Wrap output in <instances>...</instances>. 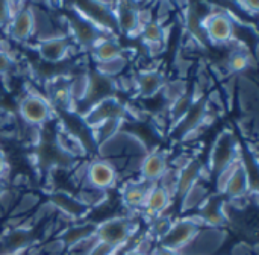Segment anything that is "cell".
<instances>
[{
    "label": "cell",
    "instance_id": "7dc6e473",
    "mask_svg": "<svg viewBox=\"0 0 259 255\" xmlns=\"http://www.w3.org/2000/svg\"><path fill=\"white\" fill-rule=\"evenodd\" d=\"M232 255H249V246L246 243H240V245L234 246Z\"/></svg>",
    "mask_w": 259,
    "mask_h": 255
},
{
    "label": "cell",
    "instance_id": "9c48e42d",
    "mask_svg": "<svg viewBox=\"0 0 259 255\" xmlns=\"http://www.w3.org/2000/svg\"><path fill=\"white\" fill-rule=\"evenodd\" d=\"M73 11L85 17L106 33L117 37V26L114 18V3L109 2H80L71 5Z\"/></svg>",
    "mask_w": 259,
    "mask_h": 255
},
{
    "label": "cell",
    "instance_id": "30bf717a",
    "mask_svg": "<svg viewBox=\"0 0 259 255\" xmlns=\"http://www.w3.org/2000/svg\"><path fill=\"white\" fill-rule=\"evenodd\" d=\"M226 231L223 228H200L193 242L181 255H215L226 242Z\"/></svg>",
    "mask_w": 259,
    "mask_h": 255
},
{
    "label": "cell",
    "instance_id": "8992f818",
    "mask_svg": "<svg viewBox=\"0 0 259 255\" xmlns=\"http://www.w3.org/2000/svg\"><path fill=\"white\" fill-rule=\"evenodd\" d=\"M71 12H73L71 17H65V21H67V27H68V38L77 49L91 50L103 38L115 37V35L106 33L105 30L99 29L96 24L88 21L85 17H82L76 11H71Z\"/></svg>",
    "mask_w": 259,
    "mask_h": 255
},
{
    "label": "cell",
    "instance_id": "8fae6325",
    "mask_svg": "<svg viewBox=\"0 0 259 255\" xmlns=\"http://www.w3.org/2000/svg\"><path fill=\"white\" fill-rule=\"evenodd\" d=\"M118 183H120V175L108 160L94 158L88 161L85 184L103 192H109L111 189L117 187Z\"/></svg>",
    "mask_w": 259,
    "mask_h": 255
},
{
    "label": "cell",
    "instance_id": "e575fe53",
    "mask_svg": "<svg viewBox=\"0 0 259 255\" xmlns=\"http://www.w3.org/2000/svg\"><path fill=\"white\" fill-rule=\"evenodd\" d=\"M88 87H90V73L88 71H82V73L70 78V96L76 105V111L85 100Z\"/></svg>",
    "mask_w": 259,
    "mask_h": 255
},
{
    "label": "cell",
    "instance_id": "8d00e7d4",
    "mask_svg": "<svg viewBox=\"0 0 259 255\" xmlns=\"http://www.w3.org/2000/svg\"><path fill=\"white\" fill-rule=\"evenodd\" d=\"M127 64H129V58H127V55H124V56H120V58H115V59H111V61H106L102 64H96L94 70L99 71L100 75L117 79L124 75Z\"/></svg>",
    "mask_w": 259,
    "mask_h": 255
},
{
    "label": "cell",
    "instance_id": "484cf974",
    "mask_svg": "<svg viewBox=\"0 0 259 255\" xmlns=\"http://www.w3.org/2000/svg\"><path fill=\"white\" fill-rule=\"evenodd\" d=\"M96 222L90 221H80V222H73L70 227L62 230L59 234V240L64 243L65 248H70L85 239H90L96 234Z\"/></svg>",
    "mask_w": 259,
    "mask_h": 255
},
{
    "label": "cell",
    "instance_id": "ab89813d",
    "mask_svg": "<svg viewBox=\"0 0 259 255\" xmlns=\"http://www.w3.org/2000/svg\"><path fill=\"white\" fill-rule=\"evenodd\" d=\"M18 196H20V193H18V190L15 187L6 186V189L0 195V207L3 208L5 213H11V210L14 208Z\"/></svg>",
    "mask_w": 259,
    "mask_h": 255
},
{
    "label": "cell",
    "instance_id": "60d3db41",
    "mask_svg": "<svg viewBox=\"0 0 259 255\" xmlns=\"http://www.w3.org/2000/svg\"><path fill=\"white\" fill-rule=\"evenodd\" d=\"M15 65H17V61L14 55L11 52L0 50V76L9 75L15 68Z\"/></svg>",
    "mask_w": 259,
    "mask_h": 255
},
{
    "label": "cell",
    "instance_id": "6da1fadb",
    "mask_svg": "<svg viewBox=\"0 0 259 255\" xmlns=\"http://www.w3.org/2000/svg\"><path fill=\"white\" fill-rule=\"evenodd\" d=\"M138 224L135 219H131L127 216H115L105 219L96 225V239L100 243L108 245L117 254L126 249V246L131 243L134 236L137 234Z\"/></svg>",
    "mask_w": 259,
    "mask_h": 255
},
{
    "label": "cell",
    "instance_id": "d6a6232c",
    "mask_svg": "<svg viewBox=\"0 0 259 255\" xmlns=\"http://www.w3.org/2000/svg\"><path fill=\"white\" fill-rule=\"evenodd\" d=\"M76 198L88 208H97V207H102L106 199H108V192H103V190H99V189H94L88 184H82L76 193Z\"/></svg>",
    "mask_w": 259,
    "mask_h": 255
},
{
    "label": "cell",
    "instance_id": "f35d334b",
    "mask_svg": "<svg viewBox=\"0 0 259 255\" xmlns=\"http://www.w3.org/2000/svg\"><path fill=\"white\" fill-rule=\"evenodd\" d=\"M158 186H161L171 198L173 201L176 199V190H178V170L173 167H168L164 176L159 179Z\"/></svg>",
    "mask_w": 259,
    "mask_h": 255
},
{
    "label": "cell",
    "instance_id": "2e32d148",
    "mask_svg": "<svg viewBox=\"0 0 259 255\" xmlns=\"http://www.w3.org/2000/svg\"><path fill=\"white\" fill-rule=\"evenodd\" d=\"M49 202L55 207V210L62 214L70 222L85 221L90 210L76 198V195L68 193L65 190H53L50 193Z\"/></svg>",
    "mask_w": 259,
    "mask_h": 255
},
{
    "label": "cell",
    "instance_id": "74e56055",
    "mask_svg": "<svg viewBox=\"0 0 259 255\" xmlns=\"http://www.w3.org/2000/svg\"><path fill=\"white\" fill-rule=\"evenodd\" d=\"M173 221H175V219H173L171 216H168L167 213H164V214H161V216H156V217L150 219L149 236H150L153 240L159 242V240L167 234V231L170 230Z\"/></svg>",
    "mask_w": 259,
    "mask_h": 255
},
{
    "label": "cell",
    "instance_id": "4316f807",
    "mask_svg": "<svg viewBox=\"0 0 259 255\" xmlns=\"http://www.w3.org/2000/svg\"><path fill=\"white\" fill-rule=\"evenodd\" d=\"M209 196H211V192H209L206 183L199 181L191 189H188L185 192V195L179 199L181 201V213H190L194 210L197 211Z\"/></svg>",
    "mask_w": 259,
    "mask_h": 255
},
{
    "label": "cell",
    "instance_id": "d6986e66",
    "mask_svg": "<svg viewBox=\"0 0 259 255\" xmlns=\"http://www.w3.org/2000/svg\"><path fill=\"white\" fill-rule=\"evenodd\" d=\"M253 192H255V183L252 181V176L244 167L243 161H240V164L237 166V169L228 179L222 196H226L235 202V201H240L253 195Z\"/></svg>",
    "mask_w": 259,
    "mask_h": 255
},
{
    "label": "cell",
    "instance_id": "44dd1931",
    "mask_svg": "<svg viewBox=\"0 0 259 255\" xmlns=\"http://www.w3.org/2000/svg\"><path fill=\"white\" fill-rule=\"evenodd\" d=\"M152 186L153 184H147L141 178L126 179L120 189L123 205L131 211H141L144 204H146V199H147V195H149Z\"/></svg>",
    "mask_w": 259,
    "mask_h": 255
},
{
    "label": "cell",
    "instance_id": "b9f144b4",
    "mask_svg": "<svg viewBox=\"0 0 259 255\" xmlns=\"http://www.w3.org/2000/svg\"><path fill=\"white\" fill-rule=\"evenodd\" d=\"M55 213H56L55 207H53L49 201H46V202L39 204V205L35 208V211H33V222L49 219V217H52Z\"/></svg>",
    "mask_w": 259,
    "mask_h": 255
},
{
    "label": "cell",
    "instance_id": "f1b7e54d",
    "mask_svg": "<svg viewBox=\"0 0 259 255\" xmlns=\"http://www.w3.org/2000/svg\"><path fill=\"white\" fill-rule=\"evenodd\" d=\"M197 100L194 99L193 93H191V88L187 94H184L182 97H179L178 100H175L173 103L168 105L167 108V120H168V126L170 129H175L181 120L190 113V110L193 108V105L196 103Z\"/></svg>",
    "mask_w": 259,
    "mask_h": 255
},
{
    "label": "cell",
    "instance_id": "f546056e",
    "mask_svg": "<svg viewBox=\"0 0 259 255\" xmlns=\"http://www.w3.org/2000/svg\"><path fill=\"white\" fill-rule=\"evenodd\" d=\"M253 64V58L250 56V52L246 47L234 49L226 61V70L232 75H243L250 68Z\"/></svg>",
    "mask_w": 259,
    "mask_h": 255
},
{
    "label": "cell",
    "instance_id": "277c9868",
    "mask_svg": "<svg viewBox=\"0 0 259 255\" xmlns=\"http://www.w3.org/2000/svg\"><path fill=\"white\" fill-rule=\"evenodd\" d=\"M202 29L206 41L215 46H228L235 40V17L231 11H211L202 17Z\"/></svg>",
    "mask_w": 259,
    "mask_h": 255
},
{
    "label": "cell",
    "instance_id": "52a82bcc",
    "mask_svg": "<svg viewBox=\"0 0 259 255\" xmlns=\"http://www.w3.org/2000/svg\"><path fill=\"white\" fill-rule=\"evenodd\" d=\"M112 119H127V108L126 103H123L117 96L103 99L94 105H91L88 110H85L80 114V120L88 129H94L96 126L112 120Z\"/></svg>",
    "mask_w": 259,
    "mask_h": 255
},
{
    "label": "cell",
    "instance_id": "c3c4849f",
    "mask_svg": "<svg viewBox=\"0 0 259 255\" xmlns=\"http://www.w3.org/2000/svg\"><path fill=\"white\" fill-rule=\"evenodd\" d=\"M121 255H147V254H144V252L138 251L137 248H127V249L121 251Z\"/></svg>",
    "mask_w": 259,
    "mask_h": 255
},
{
    "label": "cell",
    "instance_id": "ee69618b",
    "mask_svg": "<svg viewBox=\"0 0 259 255\" xmlns=\"http://www.w3.org/2000/svg\"><path fill=\"white\" fill-rule=\"evenodd\" d=\"M8 170H9V166H8L6 154H5V151L0 148V179H5V181H6Z\"/></svg>",
    "mask_w": 259,
    "mask_h": 255
},
{
    "label": "cell",
    "instance_id": "1f68e13d",
    "mask_svg": "<svg viewBox=\"0 0 259 255\" xmlns=\"http://www.w3.org/2000/svg\"><path fill=\"white\" fill-rule=\"evenodd\" d=\"M246 84L240 82V90H238V102L240 106L243 110V113H246L247 116L252 114L256 110V103H258V88L253 82H250L249 79H243Z\"/></svg>",
    "mask_w": 259,
    "mask_h": 255
},
{
    "label": "cell",
    "instance_id": "7c38bea8",
    "mask_svg": "<svg viewBox=\"0 0 259 255\" xmlns=\"http://www.w3.org/2000/svg\"><path fill=\"white\" fill-rule=\"evenodd\" d=\"M74 47L76 46L68 37H52L35 43V49L39 59L52 65L67 62Z\"/></svg>",
    "mask_w": 259,
    "mask_h": 255
},
{
    "label": "cell",
    "instance_id": "7a4b0ae2",
    "mask_svg": "<svg viewBox=\"0 0 259 255\" xmlns=\"http://www.w3.org/2000/svg\"><path fill=\"white\" fill-rule=\"evenodd\" d=\"M240 158L241 154H240V143L237 135L231 129H223L222 132H219L209 149L206 170L209 176H215L217 173H220L223 169H226L228 166H231Z\"/></svg>",
    "mask_w": 259,
    "mask_h": 255
},
{
    "label": "cell",
    "instance_id": "4fadbf2b",
    "mask_svg": "<svg viewBox=\"0 0 259 255\" xmlns=\"http://www.w3.org/2000/svg\"><path fill=\"white\" fill-rule=\"evenodd\" d=\"M44 96L50 102L55 111L74 113L76 105L70 96V78L65 75H56L46 81Z\"/></svg>",
    "mask_w": 259,
    "mask_h": 255
},
{
    "label": "cell",
    "instance_id": "bcb514c9",
    "mask_svg": "<svg viewBox=\"0 0 259 255\" xmlns=\"http://www.w3.org/2000/svg\"><path fill=\"white\" fill-rule=\"evenodd\" d=\"M150 255H181V252H178V251H173V249H168V248H164V246H156V248H153V251H152V254Z\"/></svg>",
    "mask_w": 259,
    "mask_h": 255
},
{
    "label": "cell",
    "instance_id": "681fc988",
    "mask_svg": "<svg viewBox=\"0 0 259 255\" xmlns=\"http://www.w3.org/2000/svg\"><path fill=\"white\" fill-rule=\"evenodd\" d=\"M6 186H8V184H6V181H5V179H0V195H2V192L6 189Z\"/></svg>",
    "mask_w": 259,
    "mask_h": 255
},
{
    "label": "cell",
    "instance_id": "d4e9b609",
    "mask_svg": "<svg viewBox=\"0 0 259 255\" xmlns=\"http://www.w3.org/2000/svg\"><path fill=\"white\" fill-rule=\"evenodd\" d=\"M124 55H126V50L123 49L117 37L103 38L90 50V56L93 58L96 64H102V62H106V61H111Z\"/></svg>",
    "mask_w": 259,
    "mask_h": 255
},
{
    "label": "cell",
    "instance_id": "83f0119b",
    "mask_svg": "<svg viewBox=\"0 0 259 255\" xmlns=\"http://www.w3.org/2000/svg\"><path fill=\"white\" fill-rule=\"evenodd\" d=\"M140 37L143 40V43L147 46L149 50H152L153 47H159V50H164L162 47L167 43V29L162 23L156 21L155 18L149 23H146L141 27Z\"/></svg>",
    "mask_w": 259,
    "mask_h": 255
},
{
    "label": "cell",
    "instance_id": "7402d4cb",
    "mask_svg": "<svg viewBox=\"0 0 259 255\" xmlns=\"http://www.w3.org/2000/svg\"><path fill=\"white\" fill-rule=\"evenodd\" d=\"M5 33L14 43H27L33 38V17L30 3L12 15L9 24L5 29Z\"/></svg>",
    "mask_w": 259,
    "mask_h": 255
},
{
    "label": "cell",
    "instance_id": "d590c367",
    "mask_svg": "<svg viewBox=\"0 0 259 255\" xmlns=\"http://www.w3.org/2000/svg\"><path fill=\"white\" fill-rule=\"evenodd\" d=\"M190 91V85L185 79L182 78H176V79H167L161 94L165 99L167 105L173 103L175 100H178L179 97H182L184 94H187Z\"/></svg>",
    "mask_w": 259,
    "mask_h": 255
},
{
    "label": "cell",
    "instance_id": "5bb4252c",
    "mask_svg": "<svg viewBox=\"0 0 259 255\" xmlns=\"http://www.w3.org/2000/svg\"><path fill=\"white\" fill-rule=\"evenodd\" d=\"M140 5L131 2H114V18L117 32L124 33L131 38L140 37L141 21H140Z\"/></svg>",
    "mask_w": 259,
    "mask_h": 255
},
{
    "label": "cell",
    "instance_id": "816d5d0a",
    "mask_svg": "<svg viewBox=\"0 0 259 255\" xmlns=\"http://www.w3.org/2000/svg\"><path fill=\"white\" fill-rule=\"evenodd\" d=\"M0 255H21V252H8V254H0Z\"/></svg>",
    "mask_w": 259,
    "mask_h": 255
},
{
    "label": "cell",
    "instance_id": "cb8c5ba5",
    "mask_svg": "<svg viewBox=\"0 0 259 255\" xmlns=\"http://www.w3.org/2000/svg\"><path fill=\"white\" fill-rule=\"evenodd\" d=\"M173 204V198L158 184H153L146 204L141 210V213L147 217V219H153L156 216H161L164 213H167V210L170 208V205Z\"/></svg>",
    "mask_w": 259,
    "mask_h": 255
},
{
    "label": "cell",
    "instance_id": "f5cc1de1",
    "mask_svg": "<svg viewBox=\"0 0 259 255\" xmlns=\"http://www.w3.org/2000/svg\"><path fill=\"white\" fill-rule=\"evenodd\" d=\"M111 255H118V254H117V252H114V254H111Z\"/></svg>",
    "mask_w": 259,
    "mask_h": 255
},
{
    "label": "cell",
    "instance_id": "ffe728a7",
    "mask_svg": "<svg viewBox=\"0 0 259 255\" xmlns=\"http://www.w3.org/2000/svg\"><path fill=\"white\" fill-rule=\"evenodd\" d=\"M88 73H90V87H88L87 97L82 102V105H85V108L82 110V113L85 110H88L91 105H94V103H97V102H100L103 99H108V97L115 96V91H117V82H115V79L108 78L105 75H100L96 70L88 71Z\"/></svg>",
    "mask_w": 259,
    "mask_h": 255
},
{
    "label": "cell",
    "instance_id": "603a6c76",
    "mask_svg": "<svg viewBox=\"0 0 259 255\" xmlns=\"http://www.w3.org/2000/svg\"><path fill=\"white\" fill-rule=\"evenodd\" d=\"M206 178H211L209 173H208V170H206V166L199 158L194 157L181 170H178V190H176V198L181 199L188 189H191L199 181H205Z\"/></svg>",
    "mask_w": 259,
    "mask_h": 255
},
{
    "label": "cell",
    "instance_id": "4dcf8cb0",
    "mask_svg": "<svg viewBox=\"0 0 259 255\" xmlns=\"http://www.w3.org/2000/svg\"><path fill=\"white\" fill-rule=\"evenodd\" d=\"M124 128V120L121 119H112V120H108L99 126H96L94 129H90V134H91V140L96 146H99L100 143L112 138L114 135H117L118 132H121Z\"/></svg>",
    "mask_w": 259,
    "mask_h": 255
},
{
    "label": "cell",
    "instance_id": "9a60e30c",
    "mask_svg": "<svg viewBox=\"0 0 259 255\" xmlns=\"http://www.w3.org/2000/svg\"><path fill=\"white\" fill-rule=\"evenodd\" d=\"M167 78L164 71L155 67H147L134 75V93L141 99H152L161 94Z\"/></svg>",
    "mask_w": 259,
    "mask_h": 255
},
{
    "label": "cell",
    "instance_id": "3957f363",
    "mask_svg": "<svg viewBox=\"0 0 259 255\" xmlns=\"http://www.w3.org/2000/svg\"><path fill=\"white\" fill-rule=\"evenodd\" d=\"M149 152L146 143L134 132L121 131L97 146L99 158L112 160L117 157H144Z\"/></svg>",
    "mask_w": 259,
    "mask_h": 255
},
{
    "label": "cell",
    "instance_id": "ac0fdd59",
    "mask_svg": "<svg viewBox=\"0 0 259 255\" xmlns=\"http://www.w3.org/2000/svg\"><path fill=\"white\" fill-rule=\"evenodd\" d=\"M168 167H170V160L165 151L162 149L149 151L143 158L138 178H141L147 184H158Z\"/></svg>",
    "mask_w": 259,
    "mask_h": 255
},
{
    "label": "cell",
    "instance_id": "7bdbcfd3",
    "mask_svg": "<svg viewBox=\"0 0 259 255\" xmlns=\"http://www.w3.org/2000/svg\"><path fill=\"white\" fill-rule=\"evenodd\" d=\"M11 18H12V12H11V8H9V2L0 0V30L6 29Z\"/></svg>",
    "mask_w": 259,
    "mask_h": 255
},
{
    "label": "cell",
    "instance_id": "f907efd6",
    "mask_svg": "<svg viewBox=\"0 0 259 255\" xmlns=\"http://www.w3.org/2000/svg\"><path fill=\"white\" fill-rule=\"evenodd\" d=\"M5 214H6V213H5V211H3V208L0 207V219H2V217H5Z\"/></svg>",
    "mask_w": 259,
    "mask_h": 255
},
{
    "label": "cell",
    "instance_id": "e0dca14e",
    "mask_svg": "<svg viewBox=\"0 0 259 255\" xmlns=\"http://www.w3.org/2000/svg\"><path fill=\"white\" fill-rule=\"evenodd\" d=\"M226 201L220 195L209 196L205 204L197 210V221L202 227L206 228H223L228 222V211H226Z\"/></svg>",
    "mask_w": 259,
    "mask_h": 255
},
{
    "label": "cell",
    "instance_id": "f6af8a7d",
    "mask_svg": "<svg viewBox=\"0 0 259 255\" xmlns=\"http://www.w3.org/2000/svg\"><path fill=\"white\" fill-rule=\"evenodd\" d=\"M238 6L243 8L244 12H249V14H252V15H255L259 9L258 2H243V3H238Z\"/></svg>",
    "mask_w": 259,
    "mask_h": 255
},
{
    "label": "cell",
    "instance_id": "5b68a950",
    "mask_svg": "<svg viewBox=\"0 0 259 255\" xmlns=\"http://www.w3.org/2000/svg\"><path fill=\"white\" fill-rule=\"evenodd\" d=\"M55 113L47 97L38 91H29L18 100V116L27 126L42 128L53 119Z\"/></svg>",
    "mask_w": 259,
    "mask_h": 255
},
{
    "label": "cell",
    "instance_id": "ba28073f",
    "mask_svg": "<svg viewBox=\"0 0 259 255\" xmlns=\"http://www.w3.org/2000/svg\"><path fill=\"white\" fill-rule=\"evenodd\" d=\"M200 228H203V227L200 225V222L197 221L196 216L175 219L170 230L158 242V245L173 249V251H178V252H182L193 242V239L197 236Z\"/></svg>",
    "mask_w": 259,
    "mask_h": 255
},
{
    "label": "cell",
    "instance_id": "836d02e7",
    "mask_svg": "<svg viewBox=\"0 0 259 255\" xmlns=\"http://www.w3.org/2000/svg\"><path fill=\"white\" fill-rule=\"evenodd\" d=\"M41 204V198L39 195L33 193V192H24L18 196L14 208L11 210L9 216L11 217H24L26 214L35 211V208Z\"/></svg>",
    "mask_w": 259,
    "mask_h": 255
}]
</instances>
